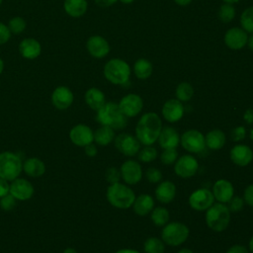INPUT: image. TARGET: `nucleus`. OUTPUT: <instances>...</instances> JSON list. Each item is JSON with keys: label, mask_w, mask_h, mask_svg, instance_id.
<instances>
[{"label": "nucleus", "mask_w": 253, "mask_h": 253, "mask_svg": "<svg viewBox=\"0 0 253 253\" xmlns=\"http://www.w3.org/2000/svg\"><path fill=\"white\" fill-rule=\"evenodd\" d=\"M162 120L160 116L154 112H147L138 119L134 135L142 145H153L162 129Z\"/></svg>", "instance_id": "obj_1"}, {"label": "nucleus", "mask_w": 253, "mask_h": 253, "mask_svg": "<svg viewBox=\"0 0 253 253\" xmlns=\"http://www.w3.org/2000/svg\"><path fill=\"white\" fill-rule=\"evenodd\" d=\"M96 120L101 126L112 127L114 130L125 129L127 126V118L121 111L118 103L106 102L97 111Z\"/></svg>", "instance_id": "obj_2"}, {"label": "nucleus", "mask_w": 253, "mask_h": 253, "mask_svg": "<svg viewBox=\"0 0 253 253\" xmlns=\"http://www.w3.org/2000/svg\"><path fill=\"white\" fill-rule=\"evenodd\" d=\"M106 197L111 206L119 210L129 209L135 199L133 190L125 183H114L110 184L107 189Z\"/></svg>", "instance_id": "obj_3"}, {"label": "nucleus", "mask_w": 253, "mask_h": 253, "mask_svg": "<svg viewBox=\"0 0 253 253\" xmlns=\"http://www.w3.org/2000/svg\"><path fill=\"white\" fill-rule=\"evenodd\" d=\"M230 211L227 208L226 204L213 203L206 211V224L207 226L215 232L224 231L230 222Z\"/></svg>", "instance_id": "obj_4"}, {"label": "nucleus", "mask_w": 253, "mask_h": 253, "mask_svg": "<svg viewBox=\"0 0 253 253\" xmlns=\"http://www.w3.org/2000/svg\"><path fill=\"white\" fill-rule=\"evenodd\" d=\"M105 78L114 85H126L129 81L130 66L122 58H112L103 68Z\"/></svg>", "instance_id": "obj_5"}, {"label": "nucleus", "mask_w": 253, "mask_h": 253, "mask_svg": "<svg viewBox=\"0 0 253 253\" xmlns=\"http://www.w3.org/2000/svg\"><path fill=\"white\" fill-rule=\"evenodd\" d=\"M189 235V227L180 221H169L161 230V239L165 245L172 247H177L185 243Z\"/></svg>", "instance_id": "obj_6"}, {"label": "nucleus", "mask_w": 253, "mask_h": 253, "mask_svg": "<svg viewBox=\"0 0 253 253\" xmlns=\"http://www.w3.org/2000/svg\"><path fill=\"white\" fill-rule=\"evenodd\" d=\"M23 170V162L18 154L11 151L0 153V178L13 181Z\"/></svg>", "instance_id": "obj_7"}, {"label": "nucleus", "mask_w": 253, "mask_h": 253, "mask_svg": "<svg viewBox=\"0 0 253 253\" xmlns=\"http://www.w3.org/2000/svg\"><path fill=\"white\" fill-rule=\"evenodd\" d=\"M180 144L190 154H198L205 150V135L198 129H188L180 136Z\"/></svg>", "instance_id": "obj_8"}, {"label": "nucleus", "mask_w": 253, "mask_h": 253, "mask_svg": "<svg viewBox=\"0 0 253 253\" xmlns=\"http://www.w3.org/2000/svg\"><path fill=\"white\" fill-rule=\"evenodd\" d=\"M214 201L211 190L208 188H199L193 191L188 199L189 206L196 211H206L213 205Z\"/></svg>", "instance_id": "obj_9"}, {"label": "nucleus", "mask_w": 253, "mask_h": 253, "mask_svg": "<svg viewBox=\"0 0 253 253\" xmlns=\"http://www.w3.org/2000/svg\"><path fill=\"white\" fill-rule=\"evenodd\" d=\"M199 170V162L192 154H184L178 157L174 163L175 174L182 179H190L194 177Z\"/></svg>", "instance_id": "obj_10"}, {"label": "nucleus", "mask_w": 253, "mask_h": 253, "mask_svg": "<svg viewBox=\"0 0 253 253\" xmlns=\"http://www.w3.org/2000/svg\"><path fill=\"white\" fill-rule=\"evenodd\" d=\"M114 143L116 148L122 154L127 157H133L137 155L141 145L138 139L135 137V135L127 132H122L116 135Z\"/></svg>", "instance_id": "obj_11"}, {"label": "nucleus", "mask_w": 253, "mask_h": 253, "mask_svg": "<svg viewBox=\"0 0 253 253\" xmlns=\"http://www.w3.org/2000/svg\"><path fill=\"white\" fill-rule=\"evenodd\" d=\"M120 171L124 183L128 186L136 185L141 181L143 176L140 163L133 159H127L123 162L120 167Z\"/></svg>", "instance_id": "obj_12"}, {"label": "nucleus", "mask_w": 253, "mask_h": 253, "mask_svg": "<svg viewBox=\"0 0 253 253\" xmlns=\"http://www.w3.org/2000/svg\"><path fill=\"white\" fill-rule=\"evenodd\" d=\"M123 114L128 118H134L138 116L143 109L142 98L135 93H129L125 95L118 103Z\"/></svg>", "instance_id": "obj_13"}, {"label": "nucleus", "mask_w": 253, "mask_h": 253, "mask_svg": "<svg viewBox=\"0 0 253 253\" xmlns=\"http://www.w3.org/2000/svg\"><path fill=\"white\" fill-rule=\"evenodd\" d=\"M223 41L229 49L239 50L247 44L248 34L242 28L233 27L225 32Z\"/></svg>", "instance_id": "obj_14"}, {"label": "nucleus", "mask_w": 253, "mask_h": 253, "mask_svg": "<svg viewBox=\"0 0 253 253\" xmlns=\"http://www.w3.org/2000/svg\"><path fill=\"white\" fill-rule=\"evenodd\" d=\"M161 114L166 122L173 124L179 122L183 118L185 114V108L183 103L178 99H169L163 104Z\"/></svg>", "instance_id": "obj_15"}, {"label": "nucleus", "mask_w": 253, "mask_h": 253, "mask_svg": "<svg viewBox=\"0 0 253 253\" xmlns=\"http://www.w3.org/2000/svg\"><path fill=\"white\" fill-rule=\"evenodd\" d=\"M69 138L71 142L76 146L84 147L94 141V131L90 126L79 124L70 129Z\"/></svg>", "instance_id": "obj_16"}, {"label": "nucleus", "mask_w": 253, "mask_h": 253, "mask_svg": "<svg viewBox=\"0 0 253 253\" xmlns=\"http://www.w3.org/2000/svg\"><path fill=\"white\" fill-rule=\"evenodd\" d=\"M86 48L89 54L94 58H104L110 52V44L102 36H91L86 42Z\"/></svg>", "instance_id": "obj_17"}, {"label": "nucleus", "mask_w": 253, "mask_h": 253, "mask_svg": "<svg viewBox=\"0 0 253 253\" xmlns=\"http://www.w3.org/2000/svg\"><path fill=\"white\" fill-rule=\"evenodd\" d=\"M229 158L233 164L245 167L253 160V150L247 144L237 143L230 149Z\"/></svg>", "instance_id": "obj_18"}, {"label": "nucleus", "mask_w": 253, "mask_h": 253, "mask_svg": "<svg viewBox=\"0 0 253 253\" xmlns=\"http://www.w3.org/2000/svg\"><path fill=\"white\" fill-rule=\"evenodd\" d=\"M9 193L19 201H27L34 195V187L32 183L24 178H16L10 184Z\"/></svg>", "instance_id": "obj_19"}, {"label": "nucleus", "mask_w": 253, "mask_h": 253, "mask_svg": "<svg viewBox=\"0 0 253 253\" xmlns=\"http://www.w3.org/2000/svg\"><path fill=\"white\" fill-rule=\"evenodd\" d=\"M212 195L214 200L221 204H227L234 196V187L226 179H218L212 185Z\"/></svg>", "instance_id": "obj_20"}, {"label": "nucleus", "mask_w": 253, "mask_h": 253, "mask_svg": "<svg viewBox=\"0 0 253 253\" xmlns=\"http://www.w3.org/2000/svg\"><path fill=\"white\" fill-rule=\"evenodd\" d=\"M74 100L72 91L66 86H58L51 93V103L58 110L68 109Z\"/></svg>", "instance_id": "obj_21"}, {"label": "nucleus", "mask_w": 253, "mask_h": 253, "mask_svg": "<svg viewBox=\"0 0 253 253\" xmlns=\"http://www.w3.org/2000/svg\"><path fill=\"white\" fill-rule=\"evenodd\" d=\"M176 186L172 181L169 180H164L158 183V185L155 188L154 191V196L155 199L164 205L170 204L173 202V200L176 197Z\"/></svg>", "instance_id": "obj_22"}, {"label": "nucleus", "mask_w": 253, "mask_h": 253, "mask_svg": "<svg viewBox=\"0 0 253 253\" xmlns=\"http://www.w3.org/2000/svg\"><path fill=\"white\" fill-rule=\"evenodd\" d=\"M180 134L178 130L170 126H163L158 136L157 142L162 149L165 148H177L180 144Z\"/></svg>", "instance_id": "obj_23"}, {"label": "nucleus", "mask_w": 253, "mask_h": 253, "mask_svg": "<svg viewBox=\"0 0 253 253\" xmlns=\"http://www.w3.org/2000/svg\"><path fill=\"white\" fill-rule=\"evenodd\" d=\"M19 52L26 59H35L42 52V45L34 38H26L19 43Z\"/></svg>", "instance_id": "obj_24"}, {"label": "nucleus", "mask_w": 253, "mask_h": 253, "mask_svg": "<svg viewBox=\"0 0 253 253\" xmlns=\"http://www.w3.org/2000/svg\"><path fill=\"white\" fill-rule=\"evenodd\" d=\"M154 199L148 194H140L135 197L132 204V210L135 214L139 216H145L151 212L154 209Z\"/></svg>", "instance_id": "obj_25"}, {"label": "nucleus", "mask_w": 253, "mask_h": 253, "mask_svg": "<svg viewBox=\"0 0 253 253\" xmlns=\"http://www.w3.org/2000/svg\"><path fill=\"white\" fill-rule=\"evenodd\" d=\"M206 147L211 150H219L226 143L225 133L219 128H213L205 135Z\"/></svg>", "instance_id": "obj_26"}, {"label": "nucleus", "mask_w": 253, "mask_h": 253, "mask_svg": "<svg viewBox=\"0 0 253 253\" xmlns=\"http://www.w3.org/2000/svg\"><path fill=\"white\" fill-rule=\"evenodd\" d=\"M85 103L88 105V107L94 111H98L100 108L104 106L106 103V97L103 91L96 87L89 88L84 95Z\"/></svg>", "instance_id": "obj_27"}, {"label": "nucleus", "mask_w": 253, "mask_h": 253, "mask_svg": "<svg viewBox=\"0 0 253 253\" xmlns=\"http://www.w3.org/2000/svg\"><path fill=\"white\" fill-rule=\"evenodd\" d=\"M63 8L68 16L80 18L87 12L88 3L87 0H64Z\"/></svg>", "instance_id": "obj_28"}, {"label": "nucleus", "mask_w": 253, "mask_h": 253, "mask_svg": "<svg viewBox=\"0 0 253 253\" xmlns=\"http://www.w3.org/2000/svg\"><path fill=\"white\" fill-rule=\"evenodd\" d=\"M23 170L28 176L38 178L44 174L45 165L42 160L37 157H32L25 160V162L23 163Z\"/></svg>", "instance_id": "obj_29"}, {"label": "nucleus", "mask_w": 253, "mask_h": 253, "mask_svg": "<svg viewBox=\"0 0 253 253\" xmlns=\"http://www.w3.org/2000/svg\"><path fill=\"white\" fill-rule=\"evenodd\" d=\"M116 137L115 130L106 126H101L94 131V141L97 145L107 146L114 141Z\"/></svg>", "instance_id": "obj_30"}, {"label": "nucleus", "mask_w": 253, "mask_h": 253, "mask_svg": "<svg viewBox=\"0 0 253 253\" xmlns=\"http://www.w3.org/2000/svg\"><path fill=\"white\" fill-rule=\"evenodd\" d=\"M153 72L152 63L146 58H138L133 64V73L139 80L148 79Z\"/></svg>", "instance_id": "obj_31"}, {"label": "nucleus", "mask_w": 253, "mask_h": 253, "mask_svg": "<svg viewBox=\"0 0 253 253\" xmlns=\"http://www.w3.org/2000/svg\"><path fill=\"white\" fill-rule=\"evenodd\" d=\"M150 219L155 226L163 227L169 222L170 212L165 207H154L150 212Z\"/></svg>", "instance_id": "obj_32"}, {"label": "nucleus", "mask_w": 253, "mask_h": 253, "mask_svg": "<svg viewBox=\"0 0 253 253\" xmlns=\"http://www.w3.org/2000/svg\"><path fill=\"white\" fill-rule=\"evenodd\" d=\"M194 93V87L189 82H181L175 89V97L182 103L189 102L193 98Z\"/></svg>", "instance_id": "obj_33"}, {"label": "nucleus", "mask_w": 253, "mask_h": 253, "mask_svg": "<svg viewBox=\"0 0 253 253\" xmlns=\"http://www.w3.org/2000/svg\"><path fill=\"white\" fill-rule=\"evenodd\" d=\"M143 251L145 253H164L165 243L161 238L155 236L148 237L143 243Z\"/></svg>", "instance_id": "obj_34"}, {"label": "nucleus", "mask_w": 253, "mask_h": 253, "mask_svg": "<svg viewBox=\"0 0 253 253\" xmlns=\"http://www.w3.org/2000/svg\"><path fill=\"white\" fill-rule=\"evenodd\" d=\"M157 149L152 145H143V147L140 148L137 153L138 161L142 163H150L154 161L157 158Z\"/></svg>", "instance_id": "obj_35"}, {"label": "nucleus", "mask_w": 253, "mask_h": 253, "mask_svg": "<svg viewBox=\"0 0 253 253\" xmlns=\"http://www.w3.org/2000/svg\"><path fill=\"white\" fill-rule=\"evenodd\" d=\"M236 11L235 8L232 4H228V3H223L218 11H217V17L218 19L222 22V23H230L234 17H235Z\"/></svg>", "instance_id": "obj_36"}, {"label": "nucleus", "mask_w": 253, "mask_h": 253, "mask_svg": "<svg viewBox=\"0 0 253 253\" xmlns=\"http://www.w3.org/2000/svg\"><path fill=\"white\" fill-rule=\"evenodd\" d=\"M240 25L247 34H253V6L247 7L241 13Z\"/></svg>", "instance_id": "obj_37"}, {"label": "nucleus", "mask_w": 253, "mask_h": 253, "mask_svg": "<svg viewBox=\"0 0 253 253\" xmlns=\"http://www.w3.org/2000/svg\"><path fill=\"white\" fill-rule=\"evenodd\" d=\"M7 26L9 28L11 34L20 35L25 31V29L27 27V23L24 20V18L19 17V16H15V17L10 19Z\"/></svg>", "instance_id": "obj_38"}, {"label": "nucleus", "mask_w": 253, "mask_h": 253, "mask_svg": "<svg viewBox=\"0 0 253 253\" xmlns=\"http://www.w3.org/2000/svg\"><path fill=\"white\" fill-rule=\"evenodd\" d=\"M178 159V151L176 148H165L160 154V160L164 165H172Z\"/></svg>", "instance_id": "obj_39"}, {"label": "nucleus", "mask_w": 253, "mask_h": 253, "mask_svg": "<svg viewBox=\"0 0 253 253\" xmlns=\"http://www.w3.org/2000/svg\"><path fill=\"white\" fill-rule=\"evenodd\" d=\"M162 172L155 167H149L145 172V178L151 184H158L162 181Z\"/></svg>", "instance_id": "obj_40"}, {"label": "nucleus", "mask_w": 253, "mask_h": 253, "mask_svg": "<svg viewBox=\"0 0 253 253\" xmlns=\"http://www.w3.org/2000/svg\"><path fill=\"white\" fill-rule=\"evenodd\" d=\"M105 178L109 184H114V183L120 182L122 179L120 169H118L116 167H109L105 172Z\"/></svg>", "instance_id": "obj_41"}, {"label": "nucleus", "mask_w": 253, "mask_h": 253, "mask_svg": "<svg viewBox=\"0 0 253 253\" xmlns=\"http://www.w3.org/2000/svg\"><path fill=\"white\" fill-rule=\"evenodd\" d=\"M16 201L17 200L10 193H8L7 195L0 198V208L5 211H12L16 206Z\"/></svg>", "instance_id": "obj_42"}, {"label": "nucleus", "mask_w": 253, "mask_h": 253, "mask_svg": "<svg viewBox=\"0 0 253 253\" xmlns=\"http://www.w3.org/2000/svg\"><path fill=\"white\" fill-rule=\"evenodd\" d=\"M244 200L239 196H233L230 201L227 203V208L229 209L230 212H238L244 207Z\"/></svg>", "instance_id": "obj_43"}, {"label": "nucleus", "mask_w": 253, "mask_h": 253, "mask_svg": "<svg viewBox=\"0 0 253 253\" xmlns=\"http://www.w3.org/2000/svg\"><path fill=\"white\" fill-rule=\"evenodd\" d=\"M246 128L244 126H235L232 130H231V139L235 142L241 141L246 137Z\"/></svg>", "instance_id": "obj_44"}, {"label": "nucleus", "mask_w": 253, "mask_h": 253, "mask_svg": "<svg viewBox=\"0 0 253 253\" xmlns=\"http://www.w3.org/2000/svg\"><path fill=\"white\" fill-rule=\"evenodd\" d=\"M11 32L7 25L0 22V45L6 43L11 38Z\"/></svg>", "instance_id": "obj_45"}, {"label": "nucleus", "mask_w": 253, "mask_h": 253, "mask_svg": "<svg viewBox=\"0 0 253 253\" xmlns=\"http://www.w3.org/2000/svg\"><path fill=\"white\" fill-rule=\"evenodd\" d=\"M242 198L246 205L253 208V184H250L245 188Z\"/></svg>", "instance_id": "obj_46"}, {"label": "nucleus", "mask_w": 253, "mask_h": 253, "mask_svg": "<svg viewBox=\"0 0 253 253\" xmlns=\"http://www.w3.org/2000/svg\"><path fill=\"white\" fill-rule=\"evenodd\" d=\"M225 253H249V250L246 246L240 244H234L230 246Z\"/></svg>", "instance_id": "obj_47"}, {"label": "nucleus", "mask_w": 253, "mask_h": 253, "mask_svg": "<svg viewBox=\"0 0 253 253\" xmlns=\"http://www.w3.org/2000/svg\"><path fill=\"white\" fill-rule=\"evenodd\" d=\"M84 151H85V154L89 157H95L98 153V148L96 146V144H94L93 142L84 146Z\"/></svg>", "instance_id": "obj_48"}, {"label": "nucleus", "mask_w": 253, "mask_h": 253, "mask_svg": "<svg viewBox=\"0 0 253 253\" xmlns=\"http://www.w3.org/2000/svg\"><path fill=\"white\" fill-rule=\"evenodd\" d=\"M9 189H10V185L8 184V181L0 178V198L7 195L9 193Z\"/></svg>", "instance_id": "obj_49"}, {"label": "nucleus", "mask_w": 253, "mask_h": 253, "mask_svg": "<svg viewBox=\"0 0 253 253\" xmlns=\"http://www.w3.org/2000/svg\"><path fill=\"white\" fill-rule=\"evenodd\" d=\"M243 120L248 125H252L253 124V109L252 108H249V109H247L244 112Z\"/></svg>", "instance_id": "obj_50"}, {"label": "nucleus", "mask_w": 253, "mask_h": 253, "mask_svg": "<svg viewBox=\"0 0 253 253\" xmlns=\"http://www.w3.org/2000/svg\"><path fill=\"white\" fill-rule=\"evenodd\" d=\"M119 0H95V3L101 8H107L114 5Z\"/></svg>", "instance_id": "obj_51"}, {"label": "nucleus", "mask_w": 253, "mask_h": 253, "mask_svg": "<svg viewBox=\"0 0 253 253\" xmlns=\"http://www.w3.org/2000/svg\"><path fill=\"white\" fill-rule=\"evenodd\" d=\"M115 253H140V252L131 248H123V249L117 250Z\"/></svg>", "instance_id": "obj_52"}, {"label": "nucleus", "mask_w": 253, "mask_h": 253, "mask_svg": "<svg viewBox=\"0 0 253 253\" xmlns=\"http://www.w3.org/2000/svg\"><path fill=\"white\" fill-rule=\"evenodd\" d=\"M177 5L179 6H187L189 5L193 0H173Z\"/></svg>", "instance_id": "obj_53"}, {"label": "nucleus", "mask_w": 253, "mask_h": 253, "mask_svg": "<svg viewBox=\"0 0 253 253\" xmlns=\"http://www.w3.org/2000/svg\"><path fill=\"white\" fill-rule=\"evenodd\" d=\"M249 49H251L253 51V34L250 35V37H248V41H247V44H246Z\"/></svg>", "instance_id": "obj_54"}, {"label": "nucleus", "mask_w": 253, "mask_h": 253, "mask_svg": "<svg viewBox=\"0 0 253 253\" xmlns=\"http://www.w3.org/2000/svg\"><path fill=\"white\" fill-rule=\"evenodd\" d=\"M248 250L249 252L253 253V235L251 236L250 240H249V243H248Z\"/></svg>", "instance_id": "obj_55"}, {"label": "nucleus", "mask_w": 253, "mask_h": 253, "mask_svg": "<svg viewBox=\"0 0 253 253\" xmlns=\"http://www.w3.org/2000/svg\"><path fill=\"white\" fill-rule=\"evenodd\" d=\"M177 253H194V251L189 249V248H182Z\"/></svg>", "instance_id": "obj_56"}, {"label": "nucleus", "mask_w": 253, "mask_h": 253, "mask_svg": "<svg viewBox=\"0 0 253 253\" xmlns=\"http://www.w3.org/2000/svg\"><path fill=\"white\" fill-rule=\"evenodd\" d=\"M62 253H77V251L74 248H66Z\"/></svg>", "instance_id": "obj_57"}, {"label": "nucleus", "mask_w": 253, "mask_h": 253, "mask_svg": "<svg viewBox=\"0 0 253 253\" xmlns=\"http://www.w3.org/2000/svg\"><path fill=\"white\" fill-rule=\"evenodd\" d=\"M224 3H228V4H235V3H238L240 0H222Z\"/></svg>", "instance_id": "obj_58"}, {"label": "nucleus", "mask_w": 253, "mask_h": 253, "mask_svg": "<svg viewBox=\"0 0 253 253\" xmlns=\"http://www.w3.org/2000/svg\"><path fill=\"white\" fill-rule=\"evenodd\" d=\"M3 69H4V61H3V59L0 57V74L3 72Z\"/></svg>", "instance_id": "obj_59"}, {"label": "nucleus", "mask_w": 253, "mask_h": 253, "mask_svg": "<svg viewBox=\"0 0 253 253\" xmlns=\"http://www.w3.org/2000/svg\"><path fill=\"white\" fill-rule=\"evenodd\" d=\"M120 2H122V3H124V4H130V3H132L134 0H119Z\"/></svg>", "instance_id": "obj_60"}, {"label": "nucleus", "mask_w": 253, "mask_h": 253, "mask_svg": "<svg viewBox=\"0 0 253 253\" xmlns=\"http://www.w3.org/2000/svg\"><path fill=\"white\" fill-rule=\"evenodd\" d=\"M249 136H250V139L251 140H253V127L250 129V131H249Z\"/></svg>", "instance_id": "obj_61"}, {"label": "nucleus", "mask_w": 253, "mask_h": 253, "mask_svg": "<svg viewBox=\"0 0 253 253\" xmlns=\"http://www.w3.org/2000/svg\"><path fill=\"white\" fill-rule=\"evenodd\" d=\"M2 1H3V0H0V5L2 4Z\"/></svg>", "instance_id": "obj_62"}]
</instances>
